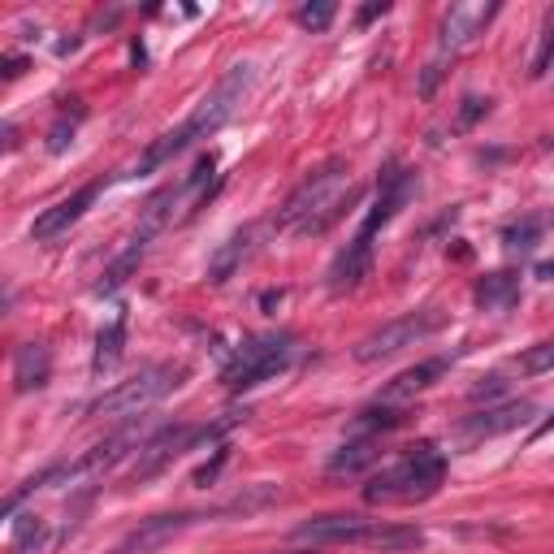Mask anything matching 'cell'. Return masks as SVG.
Returning <instances> with one entry per match:
<instances>
[{
	"instance_id": "23",
	"label": "cell",
	"mask_w": 554,
	"mask_h": 554,
	"mask_svg": "<svg viewBox=\"0 0 554 554\" xmlns=\"http://www.w3.org/2000/svg\"><path fill=\"white\" fill-rule=\"evenodd\" d=\"M407 416H412V407L373 403V407H364V412L355 416V433H373V438H381V433H390V429L407 425Z\"/></svg>"
},
{
	"instance_id": "5",
	"label": "cell",
	"mask_w": 554,
	"mask_h": 554,
	"mask_svg": "<svg viewBox=\"0 0 554 554\" xmlns=\"http://www.w3.org/2000/svg\"><path fill=\"white\" fill-rule=\"evenodd\" d=\"M299 355V338L277 329V334H260V338H247L239 351L230 355V364L221 368V386L230 394H243V390H256L265 381L282 377Z\"/></svg>"
},
{
	"instance_id": "4",
	"label": "cell",
	"mask_w": 554,
	"mask_h": 554,
	"mask_svg": "<svg viewBox=\"0 0 554 554\" xmlns=\"http://www.w3.org/2000/svg\"><path fill=\"white\" fill-rule=\"evenodd\" d=\"M239 420H247V412H226L221 420H213V425H187V420H174V425H165V429H156L152 438H143V446L135 451V464H130V485H143V481H152V477H161V472L174 464L178 455H187L195 451V446H208V442H217L221 433H230Z\"/></svg>"
},
{
	"instance_id": "32",
	"label": "cell",
	"mask_w": 554,
	"mask_h": 554,
	"mask_svg": "<svg viewBox=\"0 0 554 554\" xmlns=\"http://www.w3.org/2000/svg\"><path fill=\"white\" fill-rule=\"evenodd\" d=\"M26 70H31V61H26V57H18V52H9V57H0V78H5V83H13V78H22Z\"/></svg>"
},
{
	"instance_id": "35",
	"label": "cell",
	"mask_w": 554,
	"mask_h": 554,
	"mask_svg": "<svg viewBox=\"0 0 554 554\" xmlns=\"http://www.w3.org/2000/svg\"><path fill=\"white\" fill-rule=\"evenodd\" d=\"M5 148H9V152L18 148V126H13V122H5Z\"/></svg>"
},
{
	"instance_id": "2",
	"label": "cell",
	"mask_w": 554,
	"mask_h": 554,
	"mask_svg": "<svg viewBox=\"0 0 554 554\" xmlns=\"http://www.w3.org/2000/svg\"><path fill=\"white\" fill-rule=\"evenodd\" d=\"M355 200H360V191L351 187V161L347 156H329L312 174H303L299 187L286 195L273 226L303 234V239H316V234H325L334 221H342V213H347Z\"/></svg>"
},
{
	"instance_id": "16",
	"label": "cell",
	"mask_w": 554,
	"mask_h": 554,
	"mask_svg": "<svg viewBox=\"0 0 554 554\" xmlns=\"http://www.w3.org/2000/svg\"><path fill=\"white\" fill-rule=\"evenodd\" d=\"M48 377H52V351L44 342H22V347L13 351V390L35 394L48 386Z\"/></svg>"
},
{
	"instance_id": "17",
	"label": "cell",
	"mask_w": 554,
	"mask_h": 554,
	"mask_svg": "<svg viewBox=\"0 0 554 554\" xmlns=\"http://www.w3.org/2000/svg\"><path fill=\"white\" fill-rule=\"evenodd\" d=\"M377 459H381V438H373V433H355V438H347L325 459V472L329 477H355V472L373 468Z\"/></svg>"
},
{
	"instance_id": "18",
	"label": "cell",
	"mask_w": 554,
	"mask_h": 554,
	"mask_svg": "<svg viewBox=\"0 0 554 554\" xmlns=\"http://www.w3.org/2000/svg\"><path fill=\"white\" fill-rule=\"evenodd\" d=\"M256 252V226H243V230H234L226 243L213 252V260H208V282L221 286V282H230L234 273L243 269V260Z\"/></svg>"
},
{
	"instance_id": "3",
	"label": "cell",
	"mask_w": 554,
	"mask_h": 554,
	"mask_svg": "<svg viewBox=\"0 0 554 554\" xmlns=\"http://www.w3.org/2000/svg\"><path fill=\"white\" fill-rule=\"evenodd\" d=\"M446 481V455L438 451L433 442H420L412 446L399 464L381 468L368 477L364 485V503L368 507H381V503H425L442 490Z\"/></svg>"
},
{
	"instance_id": "28",
	"label": "cell",
	"mask_w": 554,
	"mask_h": 554,
	"mask_svg": "<svg viewBox=\"0 0 554 554\" xmlns=\"http://www.w3.org/2000/svg\"><path fill=\"white\" fill-rule=\"evenodd\" d=\"M226 459H230V446H217V455L213 459H208V464L204 468H195V485H213L217 477H221V468H226Z\"/></svg>"
},
{
	"instance_id": "31",
	"label": "cell",
	"mask_w": 554,
	"mask_h": 554,
	"mask_svg": "<svg viewBox=\"0 0 554 554\" xmlns=\"http://www.w3.org/2000/svg\"><path fill=\"white\" fill-rule=\"evenodd\" d=\"M503 390H507V381H503V377H481V386H472L468 399H472V403H481V399H498Z\"/></svg>"
},
{
	"instance_id": "30",
	"label": "cell",
	"mask_w": 554,
	"mask_h": 554,
	"mask_svg": "<svg viewBox=\"0 0 554 554\" xmlns=\"http://www.w3.org/2000/svg\"><path fill=\"white\" fill-rule=\"evenodd\" d=\"M386 13H390V0H368V5H364L360 13H355V26L364 31V26H373L377 18H386Z\"/></svg>"
},
{
	"instance_id": "24",
	"label": "cell",
	"mask_w": 554,
	"mask_h": 554,
	"mask_svg": "<svg viewBox=\"0 0 554 554\" xmlns=\"http://www.w3.org/2000/svg\"><path fill=\"white\" fill-rule=\"evenodd\" d=\"M334 13H338V5H334V0H308V5H299V9H295V22L303 26V31L321 35V31H329V22H334Z\"/></svg>"
},
{
	"instance_id": "10",
	"label": "cell",
	"mask_w": 554,
	"mask_h": 554,
	"mask_svg": "<svg viewBox=\"0 0 554 554\" xmlns=\"http://www.w3.org/2000/svg\"><path fill=\"white\" fill-rule=\"evenodd\" d=\"M503 5H451L442 13V26H438V44H442V57L446 52H464L468 44H477L485 35V26L498 18Z\"/></svg>"
},
{
	"instance_id": "12",
	"label": "cell",
	"mask_w": 554,
	"mask_h": 554,
	"mask_svg": "<svg viewBox=\"0 0 554 554\" xmlns=\"http://www.w3.org/2000/svg\"><path fill=\"white\" fill-rule=\"evenodd\" d=\"M100 191H104V178L87 182V187H78V191L70 195V200H61V204L44 208V213L35 217V226H31V239H35V243H52V239H61L65 230L83 221V213H87V208L100 200Z\"/></svg>"
},
{
	"instance_id": "9",
	"label": "cell",
	"mask_w": 554,
	"mask_h": 554,
	"mask_svg": "<svg viewBox=\"0 0 554 554\" xmlns=\"http://www.w3.org/2000/svg\"><path fill=\"white\" fill-rule=\"evenodd\" d=\"M217 516H226V503L208 507V511H165V516H148V520H139V529H130L109 554H156L161 546L174 542L178 533H187L191 524H204V520H217Z\"/></svg>"
},
{
	"instance_id": "27",
	"label": "cell",
	"mask_w": 554,
	"mask_h": 554,
	"mask_svg": "<svg viewBox=\"0 0 554 554\" xmlns=\"http://www.w3.org/2000/svg\"><path fill=\"white\" fill-rule=\"evenodd\" d=\"M550 61H554V18H546V26H542V44H537V57H533V78H546Z\"/></svg>"
},
{
	"instance_id": "29",
	"label": "cell",
	"mask_w": 554,
	"mask_h": 554,
	"mask_svg": "<svg viewBox=\"0 0 554 554\" xmlns=\"http://www.w3.org/2000/svg\"><path fill=\"white\" fill-rule=\"evenodd\" d=\"M485 113H490V100H481V96H468V100H464V109H459V126H477Z\"/></svg>"
},
{
	"instance_id": "26",
	"label": "cell",
	"mask_w": 554,
	"mask_h": 554,
	"mask_svg": "<svg viewBox=\"0 0 554 554\" xmlns=\"http://www.w3.org/2000/svg\"><path fill=\"white\" fill-rule=\"evenodd\" d=\"M78 122H83V109H74V113H61L57 122H52V130H48V152H52V156H61V152L74 143V130H78Z\"/></svg>"
},
{
	"instance_id": "19",
	"label": "cell",
	"mask_w": 554,
	"mask_h": 554,
	"mask_svg": "<svg viewBox=\"0 0 554 554\" xmlns=\"http://www.w3.org/2000/svg\"><path fill=\"white\" fill-rule=\"evenodd\" d=\"M472 303L481 312H511L520 303V273L511 269H498V273H485L477 286H472Z\"/></svg>"
},
{
	"instance_id": "7",
	"label": "cell",
	"mask_w": 554,
	"mask_h": 554,
	"mask_svg": "<svg viewBox=\"0 0 554 554\" xmlns=\"http://www.w3.org/2000/svg\"><path fill=\"white\" fill-rule=\"evenodd\" d=\"M442 325H446V312H438V308L407 312V316H399V321L377 325L373 334H364L360 342H355V360H360V364L390 360V355H399V351H407V347H416V342L433 338Z\"/></svg>"
},
{
	"instance_id": "14",
	"label": "cell",
	"mask_w": 554,
	"mask_h": 554,
	"mask_svg": "<svg viewBox=\"0 0 554 554\" xmlns=\"http://www.w3.org/2000/svg\"><path fill=\"white\" fill-rule=\"evenodd\" d=\"M152 239H156V234H152V230H143V226H139L135 234H130L126 247H122V256H113V260H109V269H104V277L96 282V295H100V299H104V295H117V290H122V286L130 282V277L139 273V265H143V256H148Z\"/></svg>"
},
{
	"instance_id": "25",
	"label": "cell",
	"mask_w": 554,
	"mask_h": 554,
	"mask_svg": "<svg viewBox=\"0 0 554 554\" xmlns=\"http://www.w3.org/2000/svg\"><path fill=\"white\" fill-rule=\"evenodd\" d=\"M516 368H520L524 377H542V373H550V368H554V338H550V342H537V347H529V351H524L520 360H516Z\"/></svg>"
},
{
	"instance_id": "34",
	"label": "cell",
	"mask_w": 554,
	"mask_h": 554,
	"mask_svg": "<svg viewBox=\"0 0 554 554\" xmlns=\"http://www.w3.org/2000/svg\"><path fill=\"white\" fill-rule=\"evenodd\" d=\"M78 44H83V39H78V35L61 39V44H57V57H70V52H78Z\"/></svg>"
},
{
	"instance_id": "20",
	"label": "cell",
	"mask_w": 554,
	"mask_h": 554,
	"mask_svg": "<svg viewBox=\"0 0 554 554\" xmlns=\"http://www.w3.org/2000/svg\"><path fill=\"white\" fill-rule=\"evenodd\" d=\"M126 355V312H117L109 325L96 334V351H91V377H104L122 364Z\"/></svg>"
},
{
	"instance_id": "1",
	"label": "cell",
	"mask_w": 554,
	"mask_h": 554,
	"mask_svg": "<svg viewBox=\"0 0 554 554\" xmlns=\"http://www.w3.org/2000/svg\"><path fill=\"white\" fill-rule=\"evenodd\" d=\"M252 78H256V65H252V61L230 65V70L221 74V83L191 109L187 122L174 126L169 135H161L148 152L139 156V165H135V174H130V178H148V174H156L161 165L174 161V156H182L187 148H195L200 139H213L217 130L226 126L234 113H239V104H243V96H247V87H252Z\"/></svg>"
},
{
	"instance_id": "11",
	"label": "cell",
	"mask_w": 554,
	"mask_h": 554,
	"mask_svg": "<svg viewBox=\"0 0 554 554\" xmlns=\"http://www.w3.org/2000/svg\"><path fill=\"white\" fill-rule=\"evenodd\" d=\"M373 520L368 516H355V511H334V516H312L303 520L295 537L299 542H312V546H364Z\"/></svg>"
},
{
	"instance_id": "15",
	"label": "cell",
	"mask_w": 554,
	"mask_h": 554,
	"mask_svg": "<svg viewBox=\"0 0 554 554\" xmlns=\"http://www.w3.org/2000/svg\"><path fill=\"white\" fill-rule=\"evenodd\" d=\"M537 412L529 399H511V403H498V407H485V412H472L464 416V433L468 438H498V433H511L516 425H524Z\"/></svg>"
},
{
	"instance_id": "36",
	"label": "cell",
	"mask_w": 554,
	"mask_h": 554,
	"mask_svg": "<svg viewBox=\"0 0 554 554\" xmlns=\"http://www.w3.org/2000/svg\"><path fill=\"white\" fill-rule=\"evenodd\" d=\"M277 554V550H273ZM282 554H321V546H312V550H282Z\"/></svg>"
},
{
	"instance_id": "13",
	"label": "cell",
	"mask_w": 554,
	"mask_h": 554,
	"mask_svg": "<svg viewBox=\"0 0 554 554\" xmlns=\"http://www.w3.org/2000/svg\"><path fill=\"white\" fill-rule=\"evenodd\" d=\"M451 364H455V355H433V360H420L412 368H403L399 377L390 381L386 390L377 394V403H394V407H412L416 403V394H425L433 390L438 381L451 373Z\"/></svg>"
},
{
	"instance_id": "8",
	"label": "cell",
	"mask_w": 554,
	"mask_h": 554,
	"mask_svg": "<svg viewBox=\"0 0 554 554\" xmlns=\"http://www.w3.org/2000/svg\"><path fill=\"white\" fill-rule=\"evenodd\" d=\"M416 191H420L416 169H407V165H399V161H390L386 169H381V178H377V200H373V208L364 213V221H360V230H355V234H364V239H373V243H377V234L386 230L407 204H412V195H416Z\"/></svg>"
},
{
	"instance_id": "22",
	"label": "cell",
	"mask_w": 554,
	"mask_h": 554,
	"mask_svg": "<svg viewBox=\"0 0 554 554\" xmlns=\"http://www.w3.org/2000/svg\"><path fill=\"white\" fill-rule=\"evenodd\" d=\"M554 226V213H529L520 221H511V226H503V247L507 252H533L537 243L546 239V230Z\"/></svg>"
},
{
	"instance_id": "6",
	"label": "cell",
	"mask_w": 554,
	"mask_h": 554,
	"mask_svg": "<svg viewBox=\"0 0 554 554\" xmlns=\"http://www.w3.org/2000/svg\"><path fill=\"white\" fill-rule=\"evenodd\" d=\"M182 377H187V364H148L139 368L130 381L122 386H113L109 394H100V399L87 403V416H117V420H139L148 407H156L161 399H169Z\"/></svg>"
},
{
	"instance_id": "21",
	"label": "cell",
	"mask_w": 554,
	"mask_h": 554,
	"mask_svg": "<svg viewBox=\"0 0 554 554\" xmlns=\"http://www.w3.org/2000/svg\"><path fill=\"white\" fill-rule=\"evenodd\" d=\"M425 537L412 524H390V520H373V529H368L364 546L368 550H381V554H403V550H416Z\"/></svg>"
},
{
	"instance_id": "33",
	"label": "cell",
	"mask_w": 554,
	"mask_h": 554,
	"mask_svg": "<svg viewBox=\"0 0 554 554\" xmlns=\"http://www.w3.org/2000/svg\"><path fill=\"white\" fill-rule=\"evenodd\" d=\"M282 299H286V290H265V295H260V308H265V312H273Z\"/></svg>"
}]
</instances>
